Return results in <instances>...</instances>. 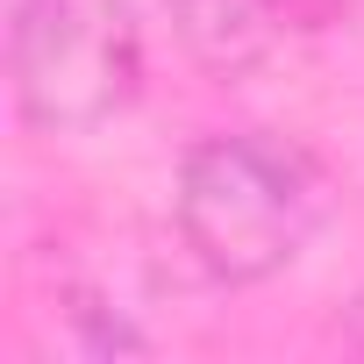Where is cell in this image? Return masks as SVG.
Wrapping results in <instances>:
<instances>
[{
    "label": "cell",
    "mask_w": 364,
    "mask_h": 364,
    "mask_svg": "<svg viewBox=\"0 0 364 364\" xmlns=\"http://www.w3.org/2000/svg\"><path fill=\"white\" fill-rule=\"evenodd\" d=\"M328 171L307 143L272 129H229L178 164V236L222 286H257L286 272L328 222Z\"/></svg>",
    "instance_id": "6da1fadb"
},
{
    "label": "cell",
    "mask_w": 364,
    "mask_h": 364,
    "mask_svg": "<svg viewBox=\"0 0 364 364\" xmlns=\"http://www.w3.org/2000/svg\"><path fill=\"white\" fill-rule=\"evenodd\" d=\"M8 86L29 129L86 136L143 86V29L129 0H8Z\"/></svg>",
    "instance_id": "7a4b0ae2"
},
{
    "label": "cell",
    "mask_w": 364,
    "mask_h": 364,
    "mask_svg": "<svg viewBox=\"0 0 364 364\" xmlns=\"http://www.w3.org/2000/svg\"><path fill=\"white\" fill-rule=\"evenodd\" d=\"M257 8L279 22V29H336V22H350L357 8H364V0H257Z\"/></svg>",
    "instance_id": "3957f363"
}]
</instances>
